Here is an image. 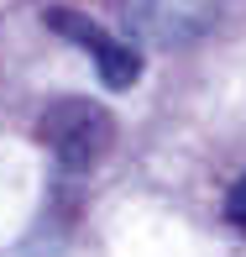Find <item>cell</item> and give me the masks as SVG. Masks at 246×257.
Here are the masks:
<instances>
[{
  "mask_svg": "<svg viewBox=\"0 0 246 257\" xmlns=\"http://www.w3.org/2000/svg\"><path fill=\"white\" fill-rule=\"evenodd\" d=\"M115 126H110V110L95 100H58L42 121V142L53 147L58 168L63 173H84L95 168V158H105Z\"/></svg>",
  "mask_w": 246,
  "mask_h": 257,
  "instance_id": "6da1fadb",
  "label": "cell"
},
{
  "mask_svg": "<svg viewBox=\"0 0 246 257\" xmlns=\"http://www.w3.org/2000/svg\"><path fill=\"white\" fill-rule=\"evenodd\" d=\"M48 27H53L63 42H74V48H84L89 58H95V74H100L105 89H131L136 79H142V48H136L131 37H115V32H105L100 21L84 16V11L48 6Z\"/></svg>",
  "mask_w": 246,
  "mask_h": 257,
  "instance_id": "7a4b0ae2",
  "label": "cell"
},
{
  "mask_svg": "<svg viewBox=\"0 0 246 257\" xmlns=\"http://www.w3.org/2000/svg\"><path fill=\"white\" fill-rule=\"evenodd\" d=\"M225 0H121L126 32L152 48H189L215 27Z\"/></svg>",
  "mask_w": 246,
  "mask_h": 257,
  "instance_id": "3957f363",
  "label": "cell"
},
{
  "mask_svg": "<svg viewBox=\"0 0 246 257\" xmlns=\"http://www.w3.org/2000/svg\"><path fill=\"white\" fill-rule=\"evenodd\" d=\"M225 220H230V226H236L241 236H246V173H241L236 184H230V194H225Z\"/></svg>",
  "mask_w": 246,
  "mask_h": 257,
  "instance_id": "277c9868",
  "label": "cell"
}]
</instances>
